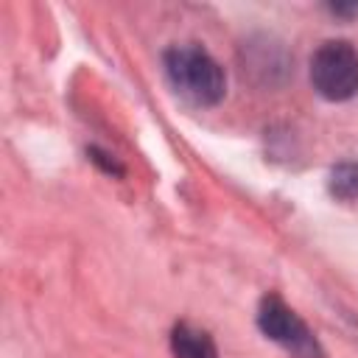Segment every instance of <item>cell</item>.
Wrapping results in <instances>:
<instances>
[{"label":"cell","mask_w":358,"mask_h":358,"mask_svg":"<svg viewBox=\"0 0 358 358\" xmlns=\"http://www.w3.org/2000/svg\"><path fill=\"white\" fill-rule=\"evenodd\" d=\"M257 327L268 341L280 344L291 358H324V350L313 336V330L277 294H266L260 299Z\"/></svg>","instance_id":"obj_3"},{"label":"cell","mask_w":358,"mask_h":358,"mask_svg":"<svg viewBox=\"0 0 358 358\" xmlns=\"http://www.w3.org/2000/svg\"><path fill=\"white\" fill-rule=\"evenodd\" d=\"M330 11L341 14V17H352V14H358V6H330Z\"/></svg>","instance_id":"obj_6"},{"label":"cell","mask_w":358,"mask_h":358,"mask_svg":"<svg viewBox=\"0 0 358 358\" xmlns=\"http://www.w3.org/2000/svg\"><path fill=\"white\" fill-rule=\"evenodd\" d=\"M171 352H173V358H218V347H215L213 336L190 322L173 324Z\"/></svg>","instance_id":"obj_4"},{"label":"cell","mask_w":358,"mask_h":358,"mask_svg":"<svg viewBox=\"0 0 358 358\" xmlns=\"http://www.w3.org/2000/svg\"><path fill=\"white\" fill-rule=\"evenodd\" d=\"M327 190L338 201L358 199V162H338L327 176Z\"/></svg>","instance_id":"obj_5"},{"label":"cell","mask_w":358,"mask_h":358,"mask_svg":"<svg viewBox=\"0 0 358 358\" xmlns=\"http://www.w3.org/2000/svg\"><path fill=\"white\" fill-rule=\"evenodd\" d=\"M171 87L193 106H215L227 95L224 67L199 45H173L162 56Z\"/></svg>","instance_id":"obj_1"},{"label":"cell","mask_w":358,"mask_h":358,"mask_svg":"<svg viewBox=\"0 0 358 358\" xmlns=\"http://www.w3.org/2000/svg\"><path fill=\"white\" fill-rule=\"evenodd\" d=\"M310 84L327 101L358 95V50L344 39H330L310 56Z\"/></svg>","instance_id":"obj_2"}]
</instances>
